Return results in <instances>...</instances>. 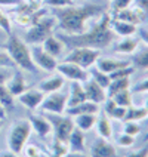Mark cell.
<instances>
[{
    "label": "cell",
    "instance_id": "obj_1",
    "mask_svg": "<svg viewBox=\"0 0 148 157\" xmlns=\"http://www.w3.org/2000/svg\"><path fill=\"white\" fill-rule=\"evenodd\" d=\"M56 36L64 42L65 48H68V49H73V48H92V49H98V51L110 48L114 43L116 37H117L111 30V13H110V10L104 12L98 18V21L95 24L90 28H87L82 34L70 36L56 33Z\"/></svg>",
    "mask_w": 148,
    "mask_h": 157
},
{
    "label": "cell",
    "instance_id": "obj_2",
    "mask_svg": "<svg viewBox=\"0 0 148 157\" xmlns=\"http://www.w3.org/2000/svg\"><path fill=\"white\" fill-rule=\"evenodd\" d=\"M108 9L102 5L85 3L82 6H68V8L55 9L53 17L56 19V30L62 34H82L87 28V22L99 18Z\"/></svg>",
    "mask_w": 148,
    "mask_h": 157
},
{
    "label": "cell",
    "instance_id": "obj_3",
    "mask_svg": "<svg viewBox=\"0 0 148 157\" xmlns=\"http://www.w3.org/2000/svg\"><path fill=\"white\" fill-rule=\"evenodd\" d=\"M5 51L9 53L15 67H19L21 70L28 71V73H36L37 67L33 62L31 58V49L30 46L17 34H9L8 42L5 43Z\"/></svg>",
    "mask_w": 148,
    "mask_h": 157
},
{
    "label": "cell",
    "instance_id": "obj_4",
    "mask_svg": "<svg viewBox=\"0 0 148 157\" xmlns=\"http://www.w3.org/2000/svg\"><path fill=\"white\" fill-rule=\"evenodd\" d=\"M55 30H56V19L53 15H47V12H46L44 15H42L39 19H36L28 27L24 42L28 46L42 44L49 36L55 34Z\"/></svg>",
    "mask_w": 148,
    "mask_h": 157
},
{
    "label": "cell",
    "instance_id": "obj_5",
    "mask_svg": "<svg viewBox=\"0 0 148 157\" xmlns=\"http://www.w3.org/2000/svg\"><path fill=\"white\" fill-rule=\"evenodd\" d=\"M31 132H33V128H31L30 120L19 119L17 122H13L8 133L9 150L17 153V154H21L24 147L27 145L28 140H30V136H31Z\"/></svg>",
    "mask_w": 148,
    "mask_h": 157
},
{
    "label": "cell",
    "instance_id": "obj_6",
    "mask_svg": "<svg viewBox=\"0 0 148 157\" xmlns=\"http://www.w3.org/2000/svg\"><path fill=\"white\" fill-rule=\"evenodd\" d=\"M101 56V52L98 49H92V48H73L70 52L64 56V61L77 64L78 67L89 70L90 67L95 65L96 59Z\"/></svg>",
    "mask_w": 148,
    "mask_h": 157
},
{
    "label": "cell",
    "instance_id": "obj_7",
    "mask_svg": "<svg viewBox=\"0 0 148 157\" xmlns=\"http://www.w3.org/2000/svg\"><path fill=\"white\" fill-rule=\"evenodd\" d=\"M49 122L52 124V133L53 138L62 141H68V136L73 132L74 126V120L70 116H62V114H44Z\"/></svg>",
    "mask_w": 148,
    "mask_h": 157
},
{
    "label": "cell",
    "instance_id": "obj_8",
    "mask_svg": "<svg viewBox=\"0 0 148 157\" xmlns=\"http://www.w3.org/2000/svg\"><path fill=\"white\" fill-rule=\"evenodd\" d=\"M67 107H68V95L58 90L44 96L43 102L39 108L43 114H64Z\"/></svg>",
    "mask_w": 148,
    "mask_h": 157
},
{
    "label": "cell",
    "instance_id": "obj_9",
    "mask_svg": "<svg viewBox=\"0 0 148 157\" xmlns=\"http://www.w3.org/2000/svg\"><path fill=\"white\" fill-rule=\"evenodd\" d=\"M56 73L62 76L65 80H70V82H78V83H83L89 78V71L78 67L77 64H73V62H67L62 61L58 62V67H56Z\"/></svg>",
    "mask_w": 148,
    "mask_h": 157
},
{
    "label": "cell",
    "instance_id": "obj_10",
    "mask_svg": "<svg viewBox=\"0 0 148 157\" xmlns=\"http://www.w3.org/2000/svg\"><path fill=\"white\" fill-rule=\"evenodd\" d=\"M30 49H31L33 62L36 64L37 68H42V70L49 71V73H52V71L56 70V67H58V59L53 58L52 55H49L40 44L31 46Z\"/></svg>",
    "mask_w": 148,
    "mask_h": 157
},
{
    "label": "cell",
    "instance_id": "obj_11",
    "mask_svg": "<svg viewBox=\"0 0 148 157\" xmlns=\"http://www.w3.org/2000/svg\"><path fill=\"white\" fill-rule=\"evenodd\" d=\"M82 85H83V89H85L87 101H90V102H95V104L101 105V104H104L105 99L108 98V96H107V90H105L102 86H99L93 78L89 77L86 82H83Z\"/></svg>",
    "mask_w": 148,
    "mask_h": 157
},
{
    "label": "cell",
    "instance_id": "obj_12",
    "mask_svg": "<svg viewBox=\"0 0 148 157\" xmlns=\"http://www.w3.org/2000/svg\"><path fill=\"white\" fill-rule=\"evenodd\" d=\"M111 17L116 18V19H120V21L131 22L133 25H141V24H144L147 21L145 15L141 10H138L135 6H129V8L120 9V10H114L113 13H111Z\"/></svg>",
    "mask_w": 148,
    "mask_h": 157
},
{
    "label": "cell",
    "instance_id": "obj_13",
    "mask_svg": "<svg viewBox=\"0 0 148 157\" xmlns=\"http://www.w3.org/2000/svg\"><path fill=\"white\" fill-rule=\"evenodd\" d=\"M44 94L39 89V87H28L24 94H21V95L18 96V99H19V102L27 107L28 110H36V108H39L40 104L43 102L44 99Z\"/></svg>",
    "mask_w": 148,
    "mask_h": 157
},
{
    "label": "cell",
    "instance_id": "obj_14",
    "mask_svg": "<svg viewBox=\"0 0 148 157\" xmlns=\"http://www.w3.org/2000/svg\"><path fill=\"white\" fill-rule=\"evenodd\" d=\"M90 157H117V150L105 138H98L90 147Z\"/></svg>",
    "mask_w": 148,
    "mask_h": 157
},
{
    "label": "cell",
    "instance_id": "obj_15",
    "mask_svg": "<svg viewBox=\"0 0 148 157\" xmlns=\"http://www.w3.org/2000/svg\"><path fill=\"white\" fill-rule=\"evenodd\" d=\"M127 65H131V61H127V59H117V58H108V56H99L95 62L96 68H99L107 74L119 70V68H123V67H127Z\"/></svg>",
    "mask_w": 148,
    "mask_h": 157
},
{
    "label": "cell",
    "instance_id": "obj_16",
    "mask_svg": "<svg viewBox=\"0 0 148 157\" xmlns=\"http://www.w3.org/2000/svg\"><path fill=\"white\" fill-rule=\"evenodd\" d=\"M40 46H42L49 55H52L53 58H56V59L61 58L62 55H64V52H65V49H67L65 44H64V42H62L56 34L49 36Z\"/></svg>",
    "mask_w": 148,
    "mask_h": 157
},
{
    "label": "cell",
    "instance_id": "obj_17",
    "mask_svg": "<svg viewBox=\"0 0 148 157\" xmlns=\"http://www.w3.org/2000/svg\"><path fill=\"white\" fill-rule=\"evenodd\" d=\"M141 44L139 37L136 36H129V37H123L120 42L116 44V53H123V55H133L138 51Z\"/></svg>",
    "mask_w": 148,
    "mask_h": 157
},
{
    "label": "cell",
    "instance_id": "obj_18",
    "mask_svg": "<svg viewBox=\"0 0 148 157\" xmlns=\"http://www.w3.org/2000/svg\"><path fill=\"white\" fill-rule=\"evenodd\" d=\"M111 30L119 37H129V36H135L138 33V25H133L131 22L120 21V19L111 17Z\"/></svg>",
    "mask_w": 148,
    "mask_h": 157
},
{
    "label": "cell",
    "instance_id": "obj_19",
    "mask_svg": "<svg viewBox=\"0 0 148 157\" xmlns=\"http://www.w3.org/2000/svg\"><path fill=\"white\" fill-rule=\"evenodd\" d=\"M30 123H31V128L33 131H36V133L39 136H47L52 133V124L49 122V119L46 116H31L30 119Z\"/></svg>",
    "mask_w": 148,
    "mask_h": 157
},
{
    "label": "cell",
    "instance_id": "obj_20",
    "mask_svg": "<svg viewBox=\"0 0 148 157\" xmlns=\"http://www.w3.org/2000/svg\"><path fill=\"white\" fill-rule=\"evenodd\" d=\"M65 85V78L62 77V76H52V77H47L42 80L37 87L43 92L44 95H47V94H53V92H58V90H61L62 87Z\"/></svg>",
    "mask_w": 148,
    "mask_h": 157
},
{
    "label": "cell",
    "instance_id": "obj_21",
    "mask_svg": "<svg viewBox=\"0 0 148 157\" xmlns=\"http://www.w3.org/2000/svg\"><path fill=\"white\" fill-rule=\"evenodd\" d=\"M6 86L10 90V94L15 96V98H18L21 94H24L27 89H28V83H27L25 77L21 73H15L13 76H10V78H9L8 83H6Z\"/></svg>",
    "mask_w": 148,
    "mask_h": 157
},
{
    "label": "cell",
    "instance_id": "obj_22",
    "mask_svg": "<svg viewBox=\"0 0 148 157\" xmlns=\"http://www.w3.org/2000/svg\"><path fill=\"white\" fill-rule=\"evenodd\" d=\"M96 129H98V133L101 138H105V140H110L113 136V124H111V120L107 114L99 110V113L96 116Z\"/></svg>",
    "mask_w": 148,
    "mask_h": 157
},
{
    "label": "cell",
    "instance_id": "obj_23",
    "mask_svg": "<svg viewBox=\"0 0 148 157\" xmlns=\"http://www.w3.org/2000/svg\"><path fill=\"white\" fill-rule=\"evenodd\" d=\"M99 105L95 104V102H90V101H85L82 104L74 105V107H68L65 110L67 116L70 117H76L78 114H98L99 113Z\"/></svg>",
    "mask_w": 148,
    "mask_h": 157
},
{
    "label": "cell",
    "instance_id": "obj_24",
    "mask_svg": "<svg viewBox=\"0 0 148 157\" xmlns=\"http://www.w3.org/2000/svg\"><path fill=\"white\" fill-rule=\"evenodd\" d=\"M85 101H87V98L86 94H85V89H83V85L78 83V82H71L70 94H68V107L78 105L82 102H85Z\"/></svg>",
    "mask_w": 148,
    "mask_h": 157
},
{
    "label": "cell",
    "instance_id": "obj_25",
    "mask_svg": "<svg viewBox=\"0 0 148 157\" xmlns=\"http://www.w3.org/2000/svg\"><path fill=\"white\" fill-rule=\"evenodd\" d=\"M85 132L78 128H74L68 136V147L70 151H85Z\"/></svg>",
    "mask_w": 148,
    "mask_h": 157
},
{
    "label": "cell",
    "instance_id": "obj_26",
    "mask_svg": "<svg viewBox=\"0 0 148 157\" xmlns=\"http://www.w3.org/2000/svg\"><path fill=\"white\" fill-rule=\"evenodd\" d=\"M148 119V110L145 107H127L126 116L123 122H141V120H147Z\"/></svg>",
    "mask_w": 148,
    "mask_h": 157
},
{
    "label": "cell",
    "instance_id": "obj_27",
    "mask_svg": "<svg viewBox=\"0 0 148 157\" xmlns=\"http://www.w3.org/2000/svg\"><path fill=\"white\" fill-rule=\"evenodd\" d=\"M132 64L133 68L139 70H148V46L145 48H138V51L132 55Z\"/></svg>",
    "mask_w": 148,
    "mask_h": 157
},
{
    "label": "cell",
    "instance_id": "obj_28",
    "mask_svg": "<svg viewBox=\"0 0 148 157\" xmlns=\"http://www.w3.org/2000/svg\"><path fill=\"white\" fill-rule=\"evenodd\" d=\"M96 116L98 114H78L74 117V126L83 132L90 131L96 123Z\"/></svg>",
    "mask_w": 148,
    "mask_h": 157
},
{
    "label": "cell",
    "instance_id": "obj_29",
    "mask_svg": "<svg viewBox=\"0 0 148 157\" xmlns=\"http://www.w3.org/2000/svg\"><path fill=\"white\" fill-rule=\"evenodd\" d=\"M124 89H131V77L111 80L108 87H107V96L111 98L114 94H117V92H120V90H124Z\"/></svg>",
    "mask_w": 148,
    "mask_h": 157
},
{
    "label": "cell",
    "instance_id": "obj_30",
    "mask_svg": "<svg viewBox=\"0 0 148 157\" xmlns=\"http://www.w3.org/2000/svg\"><path fill=\"white\" fill-rule=\"evenodd\" d=\"M87 71H89V77L93 78L99 86H102L105 90H107V87H108L110 82H111L110 76H108L107 73H104V71H101L99 68H96V67H90Z\"/></svg>",
    "mask_w": 148,
    "mask_h": 157
},
{
    "label": "cell",
    "instance_id": "obj_31",
    "mask_svg": "<svg viewBox=\"0 0 148 157\" xmlns=\"http://www.w3.org/2000/svg\"><path fill=\"white\" fill-rule=\"evenodd\" d=\"M0 104L3 105V108L6 111L13 110V107H15V96L10 94V90L8 89L6 85L0 86Z\"/></svg>",
    "mask_w": 148,
    "mask_h": 157
},
{
    "label": "cell",
    "instance_id": "obj_32",
    "mask_svg": "<svg viewBox=\"0 0 148 157\" xmlns=\"http://www.w3.org/2000/svg\"><path fill=\"white\" fill-rule=\"evenodd\" d=\"M132 90L131 89H124V90H120V92H117V94H114L111 96V99H113L114 102L117 105H120V107H131L132 105Z\"/></svg>",
    "mask_w": 148,
    "mask_h": 157
},
{
    "label": "cell",
    "instance_id": "obj_33",
    "mask_svg": "<svg viewBox=\"0 0 148 157\" xmlns=\"http://www.w3.org/2000/svg\"><path fill=\"white\" fill-rule=\"evenodd\" d=\"M68 151H70L68 141H62V140H56V138H53V144H52V154H53V157H64Z\"/></svg>",
    "mask_w": 148,
    "mask_h": 157
},
{
    "label": "cell",
    "instance_id": "obj_34",
    "mask_svg": "<svg viewBox=\"0 0 148 157\" xmlns=\"http://www.w3.org/2000/svg\"><path fill=\"white\" fill-rule=\"evenodd\" d=\"M133 65H127V67H123V68H119V70L113 71V73H110L108 76L111 80H116V78H124V77H131L132 74H133Z\"/></svg>",
    "mask_w": 148,
    "mask_h": 157
},
{
    "label": "cell",
    "instance_id": "obj_35",
    "mask_svg": "<svg viewBox=\"0 0 148 157\" xmlns=\"http://www.w3.org/2000/svg\"><path fill=\"white\" fill-rule=\"evenodd\" d=\"M0 30L6 34H12V21L8 17L6 12H3V9L0 8Z\"/></svg>",
    "mask_w": 148,
    "mask_h": 157
},
{
    "label": "cell",
    "instance_id": "obj_36",
    "mask_svg": "<svg viewBox=\"0 0 148 157\" xmlns=\"http://www.w3.org/2000/svg\"><path fill=\"white\" fill-rule=\"evenodd\" d=\"M43 5L53 9H62V8L73 6L76 3H74V0H43Z\"/></svg>",
    "mask_w": 148,
    "mask_h": 157
},
{
    "label": "cell",
    "instance_id": "obj_37",
    "mask_svg": "<svg viewBox=\"0 0 148 157\" xmlns=\"http://www.w3.org/2000/svg\"><path fill=\"white\" fill-rule=\"evenodd\" d=\"M139 132L141 126L136 122H124V124H123V133H126V135L136 136V135H139Z\"/></svg>",
    "mask_w": 148,
    "mask_h": 157
},
{
    "label": "cell",
    "instance_id": "obj_38",
    "mask_svg": "<svg viewBox=\"0 0 148 157\" xmlns=\"http://www.w3.org/2000/svg\"><path fill=\"white\" fill-rule=\"evenodd\" d=\"M15 64L5 49H0V68H13Z\"/></svg>",
    "mask_w": 148,
    "mask_h": 157
},
{
    "label": "cell",
    "instance_id": "obj_39",
    "mask_svg": "<svg viewBox=\"0 0 148 157\" xmlns=\"http://www.w3.org/2000/svg\"><path fill=\"white\" fill-rule=\"evenodd\" d=\"M117 144L120 147H132L135 144V136H131V135H126V133H120L117 136Z\"/></svg>",
    "mask_w": 148,
    "mask_h": 157
},
{
    "label": "cell",
    "instance_id": "obj_40",
    "mask_svg": "<svg viewBox=\"0 0 148 157\" xmlns=\"http://www.w3.org/2000/svg\"><path fill=\"white\" fill-rule=\"evenodd\" d=\"M126 107H120V105L116 104V107H114V110L111 111V114L108 116L110 119H116V120H124V116H126Z\"/></svg>",
    "mask_w": 148,
    "mask_h": 157
},
{
    "label": "cell",
    "instance_id": "obj_41",
    "mask_svg": "<svg viewBox=\"0 0 148 157\" xmlns=\"http://www.w3.org/2000/svg\"><path fill=\"white\" fill-rule=\"evenodd\" d=\"M133 0H111V6L110 9L111 10H120V9H124V8H129L132 6Z\"/></svg>",
    "mask_w": 148,
    "mask_h": 157
},
{
    "label": "cell",
    "instance_id": "obj_42",
    "mask_svg": "<svg viewBox=\"0 0 148 157\" xmlns=\"http://www.w3.org/2000/svg\"><path fill=\"white\" fill-rule=\"evenodd\" d=\"M24 154L25 157H39L42 153H40V150H39V145H34V144H31V145H25L24 147Z\"/></svg>",
    "mask_w": 148,
    "mask_h": 157
},
{
    "label": "cell",
    "instance_id": "obj_43",
    "mask_svg": "<svg viewBox=\"0 0 148 157\" xmlns=\"http://www.w3.org/2000/svg\"><path fill=\"white\" fill-rule=\"evenodd\" d=\"M131 90H132V94H145V92H148V77L144 78L139 83H136Z\"/></svg>",
    "mask_w": 148,
    "mask_h": 157
},
{
    "label": "cell",
    "instance_id": "obj_44",
    "mask_svg": "<svg viewBox=\"0 0 148 157\" xmlns=\"http://www.w3.org/2000/svg\"><path fill=\"white\" fill-rule=\"evenodd\" d=\"M132 6H135L138 10H141L148 19V0H133Z\"/></svg>",
    "mask_w": 148,
    "mask_h": 157
},
{
    "label": "cell",
    "instance_id": "obj_45",
    "mask_svg": "<svg viewBox=\"0 0 148 157\" xmlns=\"http://www.w3.org/2000/svg\"><path fill=\"white\" fill-rule=\"evenodd\" d=\"M12 68H0V86L2 85H6L8 80L12 76Z\"/></svg>",
    "mask_w": 148,
    "mask_h": 157
},
{
    "label": "cell",
    "instance_id": "obj_46",
    "mask_svg": "<svg viewBox=\"0 0 148 157\" xmlns=\"http://www.w3.org/2000/svg\"><path fill=\"white\" fill-rule=\"evenodd\" d=\"M24 0H0V8H3V6H8V8H15L18 5H21Z\"/></svg>",
    "mask_w": 148,
    "mask_h": 157
},
{
    "label": "cell",
    "instance_id": "obj_47",
    "mask_svg": "<svg viewBox=\"0 0 148 157\" xmlns=\"http://www.w3.org/2000/svg\"><path fill=\"white\" fill-rule=\"evenodd\" d=\"M126 157H148V147L136 150V151H133V153H131V154H127Z\"/></svg>",
    "mask_w": 148,
    "mask_h": 157
},
{
    "label": "cell",
    "instance_id": "obj_48",
    "mask_svg": "<svg viewBox=\"0 0 148 157\" xmlns=\"http://www.w3.org/2000/svg\"><path fill=\"white\" fill-rule=\"evenodd\" d=\"M138 36H139V40H142L148 46V30H144V28L138 30Z\"/></svg>",
    "mask_w": 148,
    "mask_h": 157
},
{
    "label": "cell",
    "instance_id": "obj_49",
    "mask_svg": "<svg viewBox=\"0 0 148 157\" xmlns=\"http://www.w3.org/2000/svg\"><path fill=\"white\" fill-rule=\"evenodd\" d=\"M64 157H90L85 154V151H68Z\"/></svg>",
    "mask_w": 148,
    "mask_h": 157
},
{
    "label": "cell",
    "instance_id": "obj_50",
    "mask_svg": "<svg viewBox=\"0 0 148 157\" xmlns=\"http://www.w3.org/2000/svg\"><path fill=\"white\" fill-rule=\"evenodd\" d=\"M27 5H30V6H33V8L39 9L42 8V5H43V0H25Z\"/></svg>",
    "mask_w": 148,
    "mask_h": 157
},
{
    "label": "cell",
    "instance_id": "obj_51",
    "mask_svg": "<svg viewBox=\"0 0 148 157\" xmlns=\"http://www.w3.org/2000/svg\"><path fill=\"white\" fill-rule=\"evenodd\" d=\"M0 157H19V154L17 153H13V151H3V153H0Z\"/></svg>",
    "mask_w": 148,
    "mask_h": 157
},
{
    "label": "cell",
    "instance_id": "obj_52",
    "mask_svg": "<svg viewBox=\"0 0 148 157\" xmlns=\"http://www.w3.org/2000/svg\"><path fill=\"white\" fill-rule=\"evenodd\" d=\"M6 116H8V111L3 108V105L0 104V119H2V120H5V119H6Z\"/></svg>",
    "mask_w": 148,
    "mask_h": 157
},
{
    "label": "cell",
    "instance_id": "obj_53",
    "mask_svg": "<svg viewBox=\"0 0 148 157\" xmlns=\"http://www.w3.org/2000/svg\"><path fill=\"white\" fill-rule=\"evenodd\" d=\"M2 124H3V120L0 119V129H2Z\"/></svg>",
    "mask_w": 148,
    "mask_h": 157
},
{
    "label": "cell",
    "instance_id": "obj_54",
    "mask_svg": "<svg viewBox=\"0 0 148 157\" xmlns=\"http://www.w3.org/2000/svg\"><path fill=\"white\" fill-rule=\"evenodd\" d=\"M145 141H148V132H147V135H145V138H144Z\"/></svg>",
    "mask_w": 148,
    "mask_h": 157
},
{
    "label": "cell",
    "instance_id": "obj_55",
    "mask_svg": "<svg viewBox=\"0 0 148 157\" xmlns=\"http://www.w3.org/2000/svg\"><path fill=\"white\" fill-rule=\"evenodd\" d=\"M145 108L148 110V98H147V104H145Z\"/></svg>",
    "mask_w": 148,
    "mask_h": 157
},
{
    "label": "cell",
    "instance_id": "obj_56",
    "mask_svg": "<svg viewBox=\"0 0 148 157\" xmlns=\"http://www.w3.org/2000/svg\"><path fill=\"white\" fill-rule=\"evenodd\" d=\"M39 157H46V156H44V154H40V156H39Z\"/></svg>",
    "mask_w": 148,
    "mask_h": 157
}]
</instances>
